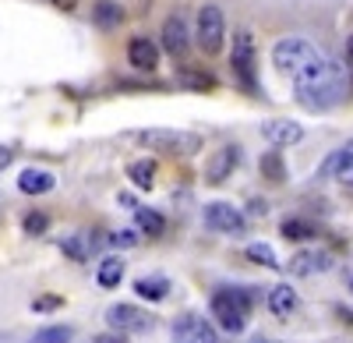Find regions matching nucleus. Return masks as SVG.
I'll return each mask as SVG.
<instances>
[{"label": "nucleus", "instance_id": "b1692460", "mask_svg": "<svg viewBox=\"0 0 353 343\" xmlns=\"http://www.w3.org/2000/svg\"><path fill=\"white\" fill-rule=\"evenodd\" d=\"M261 177H269L272 184H283L286 181V166H283V156L279 153H269V156H261Z\"/></svg>", "mask_w": 353, "mask_h": 343}, {"label": "nucleus", "instance_id": "4468645a", "mask_svg": "<svg viewBox=\"0 0 353 343\" xmlns=\"http://www.w3.org/2000/svg\"><path fill=\"white\" fill-rule=\"evenodd\" d=\"M332 266V255L329 251H297V255H293V259H290V273L293 276H314V273H325Z\"/></svg>", "mask_w": 353, "mask_h": 343}, {"label": "nucleus", "instance_id": "4c0bfd02", "mask_svg": "<svg viewBox=\"0 0 353 343\" xmlns=\"http://www.w3.org/2000/svg\"><path fill=\"white\" fill-rule=\"evenodd\" d=\"M346 188H350V191H353V177H346Z\"/></svg>", "mask_w": 353, "mask_h": 343}, {"label": "nucleus", "instance_id": "c85d7f7f", "mask_svg": "<svg viewBox=\"0 0 353 343\" xmlns=\"http://www.w3.org/2000/svg\"><path fill=\"white\" fill-rule=\"evenodd\" d=\"M57 308H64V297L61 294H43L32 301V311H57Z\"/></svg>", "mask_w": 353, "mask_h": 343}, {"label": "nucleus", "instance_id": "2f4dec72", "mask_svg": "<svg viewBox=\"0 0 353 343\" xmlns=\"http://www.w3.org/2000/svg\"><path fill=\"white\" fill-rule=\"evenodd\" d=\"M251 213H254V216H265V213H269V206H265V202H258V198H254V202H251Z\"/></svg>", "mask_w": 353, "mask_h": 343}, {"label": "nucleus", "instance_id": "72a5a7b5", "mask_svg": "<svg viewBox=\"0 0 353 343\" xmlns=\"http://www.w3.org/2000/svg\"><path fill=\"white\" fill-rule=\"evenodd\" d=\"M117 202H121V206H128V209H138V206H134V198H131V195H121V198H117Z\"/></svg>", "mask_w": 353, "mask_h": 343}, {"label": "nucleus", "instance_id": "412c9836", "mask_svg": "<svg viewBox=\"0 0 353 343\" xmlns=\"http://www.w3.org/2000/svg\"><path fill=\"white\" fill-rule=\"evenodd\" d=\"M92 18H96V25L113 28V25L124 21V11H121V4H113V0H99V4L92 8Z\"/></svg>", "mask_w": 353, "mask_h": 343}, {"label": "nucleus", "instance_id": "c756f323", "mask_svg": "<svg viewBox=\"0 0 353 343\" xmlns=\"http://www.w3.org/2000/svg\"><path fill=\"white\" fill-rule=\"evenodd\" d=\"M113 244L131 248V244H138V234H134V231H121V234H113Z\"/></svg>", "mask_w": 353, "mask_h": 343}, {"label": "nucleus", "instance_id": "e433bc0d", "mask_svg": "<svg viewBox=\"0 0 353 343\" xmlns=\"http://www.w3.org/2000/svg\"><path fill=\"white\" fill-rule=\"evenodd\" d=\"M251 343H279V340H265V336H258V340H251Z\"/></svg>", "mask_w": 353, "mask_h": 343}, {"label": "nucleus", "instance_id": "7ed1b4c3", "mask_svg": "<svg viewBox=\"0 0 353 343\" xmlns=\"http://www.w3.org/2000/svg\"><path fill=\"white\" fill-rule=\"evenodd\" d=\"M251 301H254V294H248V291H216L212 294V315H216V322L226 329V333H241L244 326H248V311H251Z\"/></svg>", "mask_w": 353, "mask_h": 343}, {"label": "nucleus", "instance_id": "6e6552de", "mask_svg": "<svg viewBox=\"0 0 353 343\" xmlns=\"http://www.w3.org/2000/svg\"><path fill=\"white\" fill-rule=\"evenodd\" d=\"M205 226H212V231H219V234H230V237H241L248 231V219L230 202H209L205 206Z\"/></svg>", "mask_w": 353, "mask_h": 343}, {"label": "nucleus", "instance_id": "aec40b11", "mask_svg": "<svg viewBox=\"0 0 353 343\" xmlns=\"http://www.w3.org/2000/svg\"><path fill=\"white\" fill-rule=\"evenodd\" d=\"M166 291H170L166 276H141V280H134V294L145 297V301H163Z\"/></svg>", "mask_w": 353, "mask_h": 343}, {"label": "nucleus", "instance_id": "f03ea898", "mask_svg": "<svg viewBox=\"0 0 353 343\" xmlns=\"http://www.w3.org/2000/svg\"><path fill=\"white\" fill-rule=\"evenodd\" d=\"M321 53L314 43H307V39H301V36H286V39H279L276 46H272V64H276V71L279 75H290V78H297L301 71H307L314 61H321Z\"/></svg>", "mask_w": 353, "mask_h": 343}, {"label": "nucleus", "instance_id": "f257e3e1", "mask_svg": "<svg viewBox=\"0 0 353 343\" xmlns=\"http://www.w3.org/2000/svg\"><path fill=\"white\" fill-rule=\"evenodd\" d=\"M293 85H297L301 106L332 110L346 96V71H343L339 61H332V57H321V61H314L307 71H301L297 78H293Z\"/></svg>", "mask_w": 353, "mask_h": 343}, {"label": "nucleus", "instance_id": "9d476101", "mask_svg": "<svg viewBox=\"0 0 353 343\" xmlns=\"http://www.w3.org/2000/svg\"><path fill=\"white\" fill-rule=\"evenodd\" d=\"M241 166V149L237 146H223L209 156V163H205V181L209 184H223L226 177H233V170Z\"/></svg>", "mask_w": 353, "mask_h": 343}, {"label": "nucleus", "instance_id": "bb28decb", "mask_svg": "<svg viewBox=\"0 0 353 343\" xmlns=\"http://www.w3.org/2000/svg\"><path fill=\"white\" fill-rule=\"evenodd\" d=\"M61 251L68 255V259H74V262H85V259H88L85 237H64V241H61Z\"/></svg>", "mask_w": 353, "mask_h": 343}, {"label": "nucleus", "instance_id": "c9c22d12", "mask_svg": "<svg viewBox=\"0 0 353 343\" xmlns=\"http://www.w3.org/2000/svg\"><path fill=\"white\" fill-rule=\"evenodd\" d=\"M346 57H350V61H353V36H350V43H346Z\"/></svg>", "mask_w": 353, "mask_h": 343}, {"label": "nucleus", "instance_id": "f704fd0d", "mask_svg": "<svg viewBox=\"0 0 353 343\" xmlns=\"http://www.w3.org/2000/svg\"><path fill=\"white\" fill-rule=\"evenodd\" d=\"M336 315H339L343 322H350V326H353V311H346V308H339V311H336Z\"/></svg>", "mask_w": 353, "mask_h": 343}, {"label": "nucleus", "instance_id": "473e14b6", "mask_svg": "<svg viewBox=\"0 0 353 343\" xmlns=\"http://www.w3.org/2000/svg\"><path fill=\"white\" fill-rule=\"evenodd\" d=\"M50 4H57V8H64V11H71V8L78 4V0H50Z\"/></svg>", "mask_w": 353, "mask_h": 343}, {"label": "nucleus", "instance_id": "5701e85b", "mask_svg": "<svg viewBox=\"0 0 353 343\" xmlns=\"http://www.w3.org/2000/svg\"><path fill=\"white\" fill-rule=\"evenodd\" d=\"M279 234H283L286 241H307V237H314L318 231H314V226H311L307 219H283Z\"/></svg>", "mask_w": 353, "mask_h": 343}, {"label": "nucleus", "instance_id": "cd10ccee", "mask_svg": "<svg viewBox=\"0 0 353 343\" xmlns=\"http://www.w3.org/2000/svg\"><path fill=\"white\" fill-rule=\"evenodd\" d=\"M21 226H25V234H46V226H50V219L43 216V213H28L25 219H21Z\"/></svg>", "mask_w": 353, "mask_h": 343}, {"label": "nucleus", "instance_id": "4be33fe9", "mask_svg": "<svg viewBox=\"0 0 353 343\" xmlns=\"http://www.w3.org/2000/svg\"><path fill=\"white\" fill-rule=\"evenodd\" d=\"M134 219H138V226H141L149 237H159V234L166 231V219H163L156 209H134Z\"/></svg>", "mask_w": 353, "mask_h": 343}, {"label": "nucleus", "instance_id": "20e7f679", "mask_svg": "<svg viewBox=\"0 0 353 343\" xmlns=\"http://www.w3.org/2000/svg\"><path fill=\"white\" fill-rule=\"evenodd\" d=\"M134 141L149 149H159V153H170V156H191L201 149V138L194 131H176V128H149V131H138Z\"/></svg>", "mask_w": 353, "mask_h": 343}, {"label": "nucleus", "instance_id": "ddd939ff", "mask_svg": "<svg viewBox=\"0 0 353 343\" xmlns=\"http://www.w3.org/2000/svg\"><path fill=\"white\" fill-rule=\"evenodd\" d=\"M128 61H131L138 71H156V68H159V46H156L149 36H134L131 46H128Z\"/></svg>", "mask_w": 353, "mask_h": 343}, {"label": "nucleus", "instance_id": "6ab92c4d", "mask_svg": "<svg viewBox=\"0 0 353 343\" xmlns=\"http://www.w3.org/2000/svg\"><path fill=\"white\" fill-rule=\"evenodd\" d=\"M128 177H131L134 188L152 191V184H156V159H134V163L128 166Z\"/></svg>", "mask_w": 353, "mask_h": 343}, {"label": "nucleus", "instance_id": "423d86ee", "mask_svg": "<svg viewBox=\"0 0 353 343\" xmlns=\"http://www.w3.org/2000/svg\"><path fill=\"white\" fill-rule=\"evenodd\" d=\"M194 39H198V50L205 57H216L223 50V39H226V18L216 4H205L198 8V28H194Z\"/></svg>", "mask_w": 353, "mask_h": 343}, {"label": "nucleus", "instance_id": "393cba45", "mask_svg": "<svg viewBox=\"0 0 353 343\" xmlns=\"http://www.w3.org/2000/svg\"><path fill=\"white\" fill-rule=\"evenodd\" d=\"M248 259H251V262H258V266H265V269H279V259H276L272 244H261V241L248 244Z\"/></svg>", "mask_w": 353, "mask_h": 343}, {"label": "nucleus", "instance_id": "dca6fc26", "mask_svg": "<svg viewBox=\"0 0 353 343\" xmlns=\"http://www.w3.org/2000/svg\"><path fill=\"white\" fill-rule=\"evenodd\" d=\"M297 304H301V297L290 283H276V287L269 291V311L276 319H290L293 311H297Z\"/></svg>", "mask_w": 353, "mask_h": 343}, {"label": "nucleus", "instance_id": "f8f14e48", "mask_svg": "<svg viewBox=\"0 0 353 343\" xmlns=\"http://www.w3.org/2000/svg\"><path fill=\"white\" fill-rule=\"evenodd\" d=\"M261 135H265V141H272L276 149H290V146H297V141L304 138V128L297 121L276 117V121H265L261 124Z\"/></svg>", "mask_w": 353, "mask_h": 343}, {"label": "nucleus", "instance_id": "39448f33", "mask_svg": "<svg viewBox=\"0 0 353 343\" xmlns=\"http://www.w3.org/2000/svg\"><path fill=\"white\" fill-rule=\"evenodd\" d=\"M230 64H233V78H237L248 92H258V53H254V36L248 32V28L233 36Z\"/></svg>", "mask_w": 353, "mask_h": 343}, {"label": "nucleus", "instance_id": "9b49d317", "mask_svg": "<svg viewBox=\"0 0 353 343\" xmlns=\"http://www.w3.org/2000/svg\"><path fill=\"white\" fill-rule=\"evenodd\" d=\"M173 340L176 343H219L216 329L205 319H198V315H181L176 319L173 322Z\"/></svg>", "mask_w": 353, "mask_h": 343}, {"label": "nucleus", "instance_id": "0eeeda50", "mask_svg": "<svg viewBox=\"0 0 353 343\" xmlns=\"http://www.w3.org/2000/svg\"><path fill=\"white\" fill-rule=\"evenodd\" d=\"M106 322H110L113 333H121V336L149 333L152 329V315L145 308H134V304H110L106 308Z\"/></svg>", "mask_w": 353, "mask_h": 343}, {"label": "nucleus", "instance_id": "f3484780", "mask_svg": "<svg viewBox=\"0 0 353 343\" xmlns=\"http://www.w3.org/2000/svg\"><path fill=\"white\" fill-rule=\"evenodd\" d=\"M53 174L50 170H36V166H28V170H21V177H18V188L25 191V195H46V191H53Z\"/></svg>", "mask_w": 353, "mask_h": 343}, {"label": "nucleus", "instance_id": "7c9ffc66", "mask_svg": "<svg viewBox=\"0 0 353 343\" xmlns=\"http://www.w3.org/2000/svg\"><path fill=\"white\" fill-rule=\"evenodd\" d=\"M92 343H128V336H121V333H103V336H92Z\"/></svg>", "mask_w": 353, "mask_h": 343}, {"label": "nucleus", "instance_id": "a211bd4d", "mask_svg": "<svg viewBox=\"0 0 353 343\" xmlns=\"http://www.w3.org/2000/svg\"><path fill=\"white\" fill-rule=\"evenodd\" d=\"M96 280H99V287H106V291L121 287V280H124V259H121V255H106V259L99 262Z\"/></svg>", "mask_w": 353, "mask_h": 343}, {"label": "nucleus", "instance_id": "2eb2a0df", "mask_svg": "<svg viewBox=\"0 0 353 343\" xmlns=\"http://www.w3.org/2000/svg\"><path fill=\"white\" fill-rule=\"evenodd\" d=\"M318 174L321 177H353V138L346 141V146L343 149H336L325 163H321V170H318Z\"/></svg>", "mask_w": 353, "mask_h": 343}, {"label": "nucleus", "instance_id": "a878e982", "mask_svg": "<svg viewBox=\"0 0 353 343\" xmlns=\"http://www.w3.org/2000/svg\"><path fill=\"white\" fill-rule=\"evenodd\" d=\"M71 326H46V329H39L28 343H71Z\"/></svg>", "mask_w": 353, "mask_h": 343}, {"label": "nucleus", "instance_id": "1a4fd4ad", "mask_svg": "<svg viewBox=\"0 0 353 343\" xmlns=\"http://www.w3.org/2000/svg\"><path fill=\"white\" fill-rule=\"evenodd\" d=\"M163 50L173 57V61H184L188 50H191V32H188V21L181 14H170L163 21Z\"/></svg>", "mask_w": 353, "mask_h": 343}]
</instances>
